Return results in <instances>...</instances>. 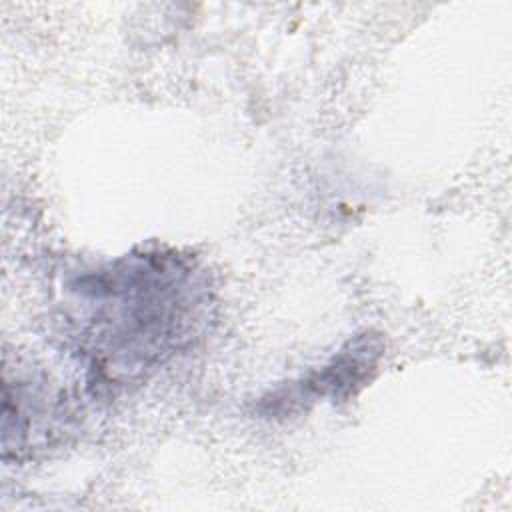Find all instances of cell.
<instances>
[{
    "instance_id": "6da1fadb",
    "label": "cell",
    "mask_w": 512,
    "mask_h": 512,
    "mask_svg": "<svg viewBox=\"0 0 512 512\" xmlns=\"http://www.w3.org/2000/svg\"><path fill=\"white\" fill-rule=\"evenodd\" d=\"M378 352L372 346V340L358 338L348 344L346 350L332 360L318 376H314L304 390L314 394H332L334 398L348 396L356 386H362L368 372L376 366Z\"/></svg>"
}]
</instances>
